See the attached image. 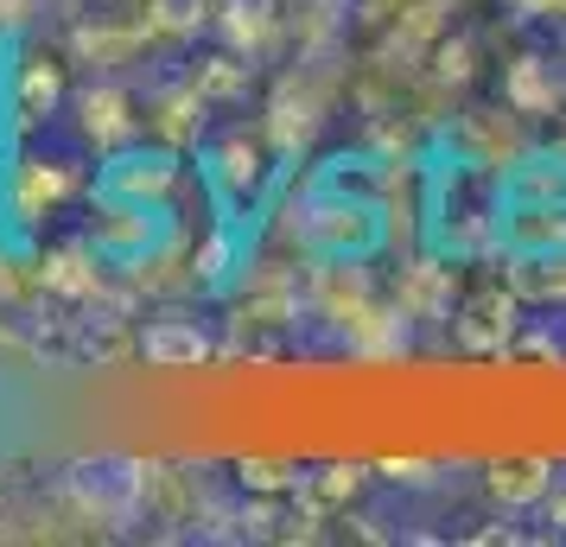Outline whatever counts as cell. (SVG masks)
Masks as SVG:
<instances>
[{
    "mask_svg": "<svg viewBox=\"0 0 566 547\" xmlns=\"http://www.w3.org/2000/svg\"><path fill=\"white\" fill-rule=\"evenodd\" d=\"M376 471H382L388 484H413V491H420V484H439V465H433V459H382Z\"/></svg>",
    "mask_w": 566,
    "mask_h": 547,
    "instance_id": "2e32d148",
    "label": "cell"
},
{
    "mask_svg": "<svg viewBox=\"0 0 566 547\" xmlns=\"http://www.w3.org/2000/svg\"><path fill=\"white\" fill-rule=\"evenodd\" d=\"M64 191H71V172H64V166L27 159V166L13 172V204H20V217H39V210H52Z\"/></svg>",
    "mask_w": 566,
    "mask_h": 547,
    "instance_id": "ba28073f",
    "label": "cell"
},
{
    "mask_svg": "<svg viewBox=\"0 0 566 547\" xmlns=\"http://www.w3.org/2000/svg\"><path fill=\"white\" fill-rule=\"evenodd\" d=\"M515 13H522V20H547V13H560V0H510Z\"/></svg>",
    "mask_w": 566,
    "mask_h": 547,
    "instance_id": "ffe728a7",
    "label": "cell"
},
{
    "mask_svg": "<svg viewBox=\"0 0 566 547\" xmlns=\"http://www.w3.org/2000/svg\"><path fill=\"white\" fill-rule=\"evenodd\" d=\"M503 103L515 115H547L554 108V77H547V64L541 57H515L510 77H503Z\"/></svg>",
    "mask_w": 566,
    "mask_h": 547,
    "instance_id": "9c48e42d",
    "label": "cell"
},
{
    "mask_svg": "<svg viewBox=\"0 0 566 547\" xmlns=\"http://www.w3.org/2000/svg\"><path fill=\"white\" fill-rule=\"evenodd\" d=\"M363 491V465H325L312 477V503L318 509H337V503H350Z\"/></svg>",
    "mask_w": 566,
    "mask_h": 547,
    "instance_id": "5bb4252c",
    "label": "cell"
},
{
    "mask_svg": "<svg viewBox=\"0 0 566 547\" xmlns=\"http://www.w3.org/2000/svg\"><path fill=\"white\" fill-rule=\"evenodd\" d=\"M433 77H439V83H464V77H471V45H464V39H452V45H439V57H433Z\"/></svg>",
    "mask_w": 566,
    "mask_h": 547,
    "instance_id": "e0dca14e",
    "label": "cell"
},
{
    "mask_svg": "<svg viewBox=\"0 0 566 547\" xmlns=\"http://www.w3.org/2000/svg\"><path fill=\"white\" fill-rule=\"evenodd\" d=\"M140 357L154 369H198L210 364V332L198 318H154L140 332Z\"/></svg>",
    "mask_w": 566,
    "mask_h": 547,
    "instance_id": "277c9868",
    "label": "cell"
},
{
    "mask_svg": "<svg viewBox=\"0 0 566 547\" xmlns=\"http://www.w3.org/2000/svg\"><path fill=\"white\" fill-rule=\"evenodd\" d=\"M45 287L64 293V299H96V293H103V274L90 267L83 249H57V255L45 261Z\"/></svg>",
    "mask_w": 566,
    "mask_h": 547,
    "instance_id": "7c38bea8",
    "label": "cell"
},
{
    "mask_svg": "<svg viewBox=\"0 0 566 547\" xmlns=\"http://www.w3.org/2000/svg\"><path fill=\"white\" fill-rule=\"evenodd\" d=\"M235 477H242V491H255V496H286V491L306 484V471L286 465V459H242Z\"/></svg>",
    "mask_w": 566,
    "mask_h": 547,
    "instance_id": "4fadbf2b",
    "label": "cell"
},
{
    "mask_svg": "<svg viewBox=\"0 0 566 547\" xmlns=\"http://www.w3.org/2000/svg\"><path fill=\"white\" fill-rule=\"evenodd\" d=\"M235 261H242V242H235V230H217L191 255V287H205V293H223L235 281Z\"/></svg>",
    "mask_w": 566,
    "mask_h": 547,
    "instance_id": "8fae6325",
    "label": "cell"
},
{
    "mask_svg": "<svg viewBox=\"0 0 566 547\" xmlns=\"http://www.w3.org/2000/svg\"><path fill=\"white\" fill-rule=\"evenodd\" d=\"M484 491L510 509V516H528L547 503L554 491V459H541V452H503V459H490L484 465Z\"/></svg>",
    "mask_w": 566,
    "mask_h": 547,
    "instance_id": "3957f363",
    "label": "cell"
},
{
    "mask_svg": "<svg viewBox=\"0 0 566 547\" xmlns=\"http://www.w3.org/2000/svg\"><path fill=\"white\" fill-rule=\"evenodd\" d=\"M522 541V528H510V522H503V528H478V535H471V547H515Z\"/></svg>",
    "mask_w": 566,
    "mask_h": 547,
    "instance_id": "d6986e66",
    "label": "cell"
},
{
    "mask_svg": "<svg viewBox=\"0 0 566 547\" xmlns=\"http://www.w3.org/2000/svg\"><path fill=\"white\" fill-rule=\"evenodd\" d=\"M210 20V0H154V27L166 32H198Z\"/></svg>",
    "mask_w": 566,
    "mask_h": 547,
    "instance_id": "9a60e30c",
    "label": "cell"
},
{
    "mask_svg": "<svg viewBox=\"0 0 566 547\" xmlns=\"http://www.w3.org/2000/svg\"><path fill=\"white\" fill-rule=\"evenodd\" d=\"M71 491H77V503L90 516L134 522L147 491H154V465H134V459H77L71 465Z\"/></svg>",
    "mask_w": 566,
    "mask_h": 547,
    "instance_id": "6da1fadb",
    "label": "cell"
},
{
    "mask_svg": "<svg viewBox=\"0 0 566 547\" xmlns=\"http://www.w3.org/2000/svg\"><path fill=\"white\" fill-rule=\"evenodd\" d=\"M541 516H547V528H554V535H566V477L554 484V491H547V503H541Z\"/></svg>",
    "mask_w": 566,
    "mask_h": 547,
    "instance_id": "ac0fdd59",
    "label": "cell"
},
{
    "mask_svg": "<svg viewBox=\"0 0 566 547\" xmlns=\"http://www.w3.org/2000/svg\"><path fill=\"white\" fill-rule=\"evenodd\" d=\"M261 166H268V154H261V140H249V134H223L210 147V172H217V185H230L235 198H249L261 185Z\"/></svg>",
    "mask_w": 566,
    "mask_h": 547,
    "instance_id": "8992f818",
    "label": "cell"
},
{
    "mask_svg": "<svg viewBox=\"0 0 566 547\" xmlns=\"http://www.w3.org/2000/svg\"><path fill=\"white\" fill-rule=\"evenodd\" d=\"M522 299L515 293H478L471 306H464L459 318H452V338H459L464 357H510V344H515V325H522Z\"/></svg>",
    "mask_w": 566,
    "mask_h": 547,
    "instance_id": "7a4b0ae2",
    "label": "cell"
},
{
    "mask_svg": "<svg viewBox=\"0 0 566 547\" xmlns=\"http://www.w3.org/2000/svg\"><path fill=\"white\" fill-rule=\"evenodd\" d=\"M83 134L96 140V147H128L134 134H140V122L128 115V90H115V83H96L90 96H83Z\"/></svg>",
    "mask_w": 566,
    "mask_h": 547,
    "instance_id": "5b68a950",
    "label": "cell"
},
{
    "mask_svg": "<svg viewBox=\"0 0 566 547\" xmlns=\"http://www.w3.org/2000/svg\"><path fill=\"white\" fill-rule=\"evenodd\" d=\"M191 90H198L205 103H242V96H249V64L235 52H217L191 71Z\"/></svg>",
    "mask_w": 566,
    "mask_h": 547,
    "instance_id": "30bf717a",
    "label": "cell"
},
{
    "mask_svg": "<svg viewBox=\"0 0 566 547\" xmlns=\"http://www.w3.org/2000/svg\"><path fill=\"white\" fill-rule=\"evenodd\" d=\"M560 52H566V20H560Z\"/></svg>",
    "mask_w": 566,
    "mask_h": 547,
    "instance_id": "44dd1931",
    "label": "cell"
},
{
    "mask_svg": "<svg viewBox=\"0 0 566 547\" xmlns=\"http://www.w3.org/2000/svg\"><path fill=\"white\" fill-rule=\"evenodd\" d=\"M57 96H64V64H57L52 52L39 57L32 52L27 64H20V115L27 122H39V115H52Z\"/></svg>",
    "mask_w": 566,
    "mask_h": 547,
    "instance_id": "52a82bcc",
    "label": "cell"
}]
</instances>
